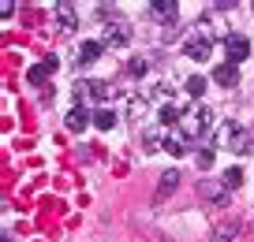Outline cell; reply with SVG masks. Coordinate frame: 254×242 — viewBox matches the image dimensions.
I'll return each instance as SVG.
<instances>
[{"instance_id":"6da1fadb","label":"cell","mask_w":254,"mask_h":242,"mask_svg":"<svg viewBox=\"0 0 254 242\" xmlns=\"http://www.w3.org/2000/svg\"><path fill=\"white\" fill-rule=\"evenodd\" d=\"M209 123H213V112H209L206 104L190 101L187 108L180 112V127H176V131H183L187 138H198V134H209V131H213Z\"/></svg>"},{"instance_id":"7a4b0ae2","label":"cell","mask_w":254,"mask_h":242,"mask_svg":"<svg viewBox=\"0 0 254 242\" xmlns=\"http://www.w3.org/2000/svg\"><path fill=\"white\" fill-rule=\"evenodd\" d=\"M209 48H213V30H209V23H198L190 30V38L183 41V52L202 63V60H209Z\"/></svg>"},{"instance_id":"3957f363","label":"cell","mask_w":254,"mask_h":242,"mask_svg":"<svg viewBox=\"0 0 254 242\" xmlns=\"http://www.w3.org/2000/svg\"><path fill=\"white\" fill-rule=\"evenodd\" d=\"M75 97H79V101H82V97H90V101H109V97H112V86H109V82H101V78H90V82H75Z\"/></svg>"},{"instance_id":"277c9868","label":"cell","mask_w":254,"mask_h":242,"mask_svg":"<svg viewBox=\"0 0 254 242\" xmlns=\"http://www.w3.org/2000/svg\"><path fill=\"white\" fill-rule=\"evenodd\" d=\"M224 56H228V63H243L247 56H251V41H247L243 34H228V38H224Z\"/></svg>"},{"instance_id":"5b68a950","label":"cell","mask_w":254,"mask_h":242,"mask_svg":"<svg viewBox=\"0 0 254 242\" xmlns=\"http://www.w3.org/2000/svg\"><path fill=\"white\" fill-rule=\"evenodd\" d=\"M127 41H131V26H127V23H109V34H105V45H112V48H124Z\"/></svg>"},{"instance_id":"8992f818","label":"cell","mask_w":254,"mask_h":242,"mask_svg":"<svg viewBox=\"0 0 254 242\" xmlns=\"http://www.w3.org/2000/svg\"><path fill=\"white\" fill-rule=\"evenodd\" d=\"M176 8H180L176 0H153V4H150V15L157 19V23H176Z\"/></svg>"},{"instance_id":"52a82bcc","label":"cell","mask_w":254,"mask_h":242,"mask_svg":"<svg viewBox=\"0 0 254 242\" xmlns=\"http://www.w3.org/2000/svg\"><path fill=\"white\" fill-rule=\"evenodd\" d=\"M228 194H232V190L224 187V183H202V197H206L209 205H224Z\"/></svg>"},{"instance_id":"ba28073f","label":"cell","mask_w":254,"mask_h":242,"mask_svg":"<svg viewBox=\"0 0 254 242\" xmlns=\"http://www.w3.org/2000/svg\"><path fill=\"white\" fill-rule=\"evenodd\" d=\"M56 19H60L64 30H75V26H79V11H75V4L60 0V4H56Z\"/></svg>"},{"instance_id":"9c48e42d","label":"cell","mask_w":254,"mask_h":242,"mask_svg":"<svg viewBox=\"0 0 254 242\" xmlns=\"http://www.w3.org/2000/svg\"><path fill=\"white\" fill-rule=\"evenodd\" d=\"M213 82H217V86H236V82H239V67H236V63H228V60H224L221 67L213 71Z\"/></svg>"},{"instance_id":"30bf717a","label":"cell","mask_w":254,"mask_h":242,"mask_svg":"<svg viewBox=\"0 0 254 242\" xmlns=\"http://www.w3.org/2000/svg\"><path fill=\"white\" fill-rule=\"evenodd\" d=\"M101 48H105V41H82L79 45V67H90L101 56Z\"/></svg>"},{"instance_id":"8fae6325","label":"cell","mask_w":254,"mask_h":242,"mask_svg":"<svg viewBox=\"0 0 254 242\" xmlns=\"http://www.w3.org/2000/svg\"><path fill=\"white\" fill-rule=\"evenodd\" d=\"M53 71H56V60H53V56H49V60H41V63H34V67H30V75H26V78H30L34 86H41V82H45V78H49V75H53Z\"/></svg>"},{"instance_id":"7c38bea8","label":"cell","mask_w":254,"mask_h":242,"mask_svg":"<svg viewBox=\"0 0 254 242\" xmlns=\"http://www.w3.org/2000/svg\"><path fill=\"white\" fill-rule=\"evenodd\" d=\"M236 235H239V224L236 220H224V224L213 227V239L209 242H236Z\"/></svg>"},{"instance_id":"4fadbf2b","label":"cell","mask_w":254,"mask_h":242,"mask_svg":"<svg viewBox=\"0 0 254 242\" xmlns=\"http://www.w3.org/2000/svg\"><path fill=\"white\" fill-rule=\"evenodd\" d=\"M165 149H168L172 156H180L183 149H187V134H183V131H168V134H165Z\"/></svg>"},{"instance_id":"5bb4252c","label":"cell","mask_w":254,"mask_h":242,"mask_svg":"<svg viewBox=\"0 0 254 242\" xmlns=\"http://www.w3.org/2000/svg\"><path fill=\"white\" fill-rule=\"evenodd\" d=\"M94 127L97 131H112V127H116V116H112L109 108H97L94 112Z\"/></svg>"},{"instance_id":"9a60e30c","label":"cell","mask_w":254,"mask_h":242,"mask_svg":"<svg viewBox=\"0 0 254 242\" xmlns=\"http://www.w3.org/2000/svg\"><path fill=\"white\" fill-rule=\"evenodd\" d=\"M146 108H150V101H146V97H131V101H127V116H131V119H142Z\"/></svg>"},{"instance_id":"2e32d148","label":"cell","mask_w":254,"mask_h":242,"mask_svg":"<svg viewBox=\"0 0 254 242\" xmlns=\"http://www.w3.org/2000/svg\"><path fill=\"white\" fill-rule=\"evenodd\" d=\"M86 123H90L86 108H71V112H67V127H71V131H82Z\"/></svg>"},{"instance_id":"e0dca14e","label":"cell","mask_w":254,"mask_h":242,"mask_svg":"<svg viewBox=\"0 0 254 242\" xmlns=\"http://www.w3.org/2000/svg\"><path fill=\"white\" fill-rule=\"evenodd\" d=\"M187 94L190 97H202V94H206V78H202V75H190L187 78Z\"/></svg>"},{"instance_id":"ac0fdd59","label":"cell","mask_w":254,"mask_h":242,"mask_svg":"<svg viewBox=\"0 0 254 242\" xmlns=\"http://www.w3.org/2000/svg\"><path fill=\"white\" fill-rule=\"evenodd\" d=\"M224 187H228V190H236L239 187V183H243V168H228V172H224Z\"/></svg>"},{"instance_id":"d6986e66","label":"cell","mask_w":254,"mask_h":242,"mask_svg":"<svg viewBox=\"0 0 254 242\" xmlns=\"http://www.w3.org/2000/svg\"><path fill=\"white\" fill-rule=\"evenodd\" d=\"M176 183H180V172H165L161 175V194H172Z\"/></svg>"},{"instance_id":"ffe728a7","label":"cell","mask_w":254,"mask_h":242,"mask_svg":"<svg viewBox=\"0 0 254 242\" xmlns=\"http://www.w3.org/2000/svg\"><path fill=\"white\" fill-rule=\"evenodd\" d=\"M194 160H198L202 172H209V168H213V149H198V156H194Z\"/></svg>"},{"instance_id":"44dd1931","label":"cell","mask_w":254,"mask_h":242,"mask_svg":"<svg viewBox=\"0 0 254 242\" xmlns=\"http://www.w3.org/2000/svg\"><path fill=\"white\" fill-rule=\"evenodd\" d=\"M127 75H146V60H131L127 63Z\"/></svg>"},{"instance_id":"7402d4cb","label":"cell","mask_w":254,"mask_h":242,"mask_svg":"<svg viewBox=\"0 0 254 242\" xmlns=\"http://www.w3.org/2000/svg\"><path fill=\"white\" fill-rule=\"evenodd\" d=\"M150 97H172V86H168V82H157V86H153V94Z\"/></svg>"},{"instance_id":"603a6c76","label":"cell","mask_w":254,"mask_h":242,"mask_svg":"<svg viewBox=\"0 0 254 242\" xmlns=\"http://www.w3.org/2000/svg\"><path fill=\"white\" fill-rule=\"evenodd\" d=\"M11 11H15V0H4V4H0V15L11 19Z\"/></svg>"}]
</instances>
